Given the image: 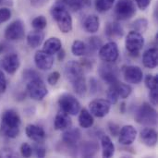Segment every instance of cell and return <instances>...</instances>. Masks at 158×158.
<instances>
[{
  "label": "cell",
  "instance_id": "obj_53",
  "mask_svg": "<svg viewBox=\"0 0 158 158\" xmlns=\"http://www.w3.org/2000/svg\"><path fill=\"white\" fill-rule=\"evenodd\" d=\"M1 2H2V0H0V3H1Z\"/></svg>",
  "mask_w": 158,
  "mask_h": 158
},
{
  "label": "cell",
  "instance_id": "obj_34",
  "mask_svg": "<svg viewBox=\"0 0 158 158\" xmlns=\"http://www.w3.org/2000/svg\"><path fill=\"white\" fill-rule=\"evenodd\" d=\"M47 25V19L44 16L41 15V16H37L36 18H34L31 21V26L33 27L34 30H38V31H43L44 29L46 28Z\"/></svg>",
  "mask_w": 158,
  "mask_h": 158
},
{
  "label": "cell",
  "instance_id": "obj_40",
  "mask_svg": "<svg viewBox=\"0 0 158 158\" xmlns=\"http://www.w3.org/2000/svg\"><path fill=\"white\" fill-rule=\"evenodd\" d=\"M32 150H34V154L37 157H44L46 155L45 147L40 143H36V144L33 145Z\"/></svg>",
  "mask_w": 158,
  "mask_h": 158
},
{
  "label": "cell",
  "instance_id": "obj_1",
  "mask_svg": "<svg viewBox=\"0 0 158 158\" xmlns=\"http://www.w3.org/2000/svg\"><path fill=\"white\" fill-rule=\"evenodd\" d=\"M21 118L19 113L13 109L6 110L1 118L0 132L3 136L15 139L19 136L20 131Z\"/></svg>",
  "mask_w": 158,
  "mask_h": 158
},
{
  "label": "cell",
  "instance_id": "obj_18",
  "mask_svg": "<svg viewBox=\"0 0 158 158\" xmlns=\"http://www.w3.org/2000/svg\"><path fill=\"white\" fill-rule=\"evenodd\" d=\"M81 138V132L79 129H67L62 134V142L69 147H76Z\"/></svg>",
  "mask_w": 158,
  "mask_h": 158
},
{
  "label": "cell",
  "instance_id": "obj_42",
  "mask_svg": "<svg viewBox=\"0 0 158 158\" xmlns=\"http://www.w3.org/2000/svg\"><path fill=\"white\" fill-rule=\"evenodd\" d=\"M0 157H18V154L11 148L4 147L0 149Z\"/></svg>",
  "mask_w": 158,
  "mask_h": 158
},
{
  "label": "cell",
  "instance_id": "obj_17",
  "mask_svg": "<svg viewBox=\"0 0 158 158\" xmlns=\"http://www.w3.org/2000/svg\"><path fill=\"white\" fill-rule=\"evenodd\" d=\"M25 133L27 137L33 141L34 143H43L46 138V133L44 130L37 125L34 124H29L25 128Z\"/></svg>",
  "mask_w": 158,
  "mask_h": 158
},
{
  "label": "cell",
  "instance_id": "obj_24",
  "mask_svg": "<svg viewBox=\"0 0 158 158\" xmlns=\"http://www.w3.org/2000/svg\"><path fill=\"white\" fill-rule=\"evenodd\" d=\"M44 39V33L43 31L34 30L27 35V44L31 48H37L40 46Z\"/></svg>",
  "mask_w": 158,
  "mask_h": 158
},
{
  "label": "cell",
  "instance_id": "obj_28",
  "mask_svg": "<svg viewBox=\"0 0 158 158\" xmlns=\"http://www.w3.org/2000/svg\"><path fill=\"white\" fill-rule=\"evenodd\" d=\"M80 115H79V124L81 128L83 129H89L93 127L94 123V119L93 115L90 113L89 110L83 108L80 110Z\"/></svg>",
  "mask_w": 158,
  "mask_h": 158
},
{
  "label": "cell",
  "instance_id": "obj_44",
  "mask_svg": "<svg viewBox=\"0 0 158 158\" xmlns=\"http://www.w3.org/2000/svg\"><path fill=\"white\" fill-rule=\"evenodd\" d=\"M60 78V74L58 71H54L52 72L51 74H49L48 78H47V82L50 84V85H56L58 81Z\"/></svg>",
  "mask_w": 158,
  "mask_h": 158
},
{
  "label": "cell",
  "instance_id": "obj_11",
  "mask_svg": "<svg viewBox=\"0 0 158 158\" xmlns=\"http://www.w3.org/2000/svg\"><path fill=\"white\" fill-rule=\"evenodd\" d=\"M65 75L67 80L73 84L74 82L83 79V68L81 63L71 60L67 63L65 67Z\"/></svg>",
  "mask_w": 158,
  "mask_h": 158
},
{
  "label": "cell",
  "instance_id": "obj_29",
  "mask_svg": "<svg viewBox=\"0 0 158 158\" xmlns=\"http://www.w3.org/2000/svg\"><path fill=\"white\" fill-rule=\"evenodd\" d=\"M111 85H113V87L116 89V91L118 94V97H120L122 99L128 98L132 93L131 87L127 83H123V82H120L118 81L117 82H115Z\"/></svg>",
  "mask_w": 158,
  "mask_h": 158
},
{
  "label": "cell",
  "instance_id": "obj_21",
  "mask_svg": "<svg viewBox=\"0 0 158 158\" xmlns=\"http://www.w3.org/2000/svg\"><path fill=\"white\" fill-rule=\"evenodd\" d=\"M143 66L147 69H156L158 64V52L156 47L146 50L143 56Z\"/></svg>",
  "mask_w": 158,
  "mask_h": 158
},
{
  "label": "cell",
  "instance_id": "obj_30",
  "mask_svg": "<svg viewBox=\"0 0 158 158\" xmlns=\"http://www.w3.org/2000/svg\"><path fill=\"white\" fill-rule=\"evenodd\" d=\"M81 156L83 157H92L98 151V145L94 142H85L81 146Z\"/></svg>",
  "mask_w": 158,
  "mask_h": 158
},
{
  "label": "cell",
  "instance_id": "obj_5",
  "mask_svg": "<svg viewBox=\"0 0 158 158\" xmlns=\"http://www.w3.org/2000/svg\"><path fill=\"white\" fill-rule=\"evenodd\" d=\"M27 92L30 97L36 101L43 100L48 94L46 85L40 77L27 81Z\"/></svg>",
  "mask_w": 158,
  "mask_h": 158
},
{
  "label": "cell",
  "instance_id": "obj_46",
  "mask_svg": "<svg viewBox=\"0 0 158 158\" xmlns=\"http://www.w3.org/2000/svg\"><path fill=\"white\" fill-rule=\"evenodd\" d=\"M152 0H135L137 6L141 9V10H145L151 4Z\"/></svg>",
  "mask_w": 158,
  "mask_h": 158
},
{
  "label": "cell",
  "instance_id": "obj_27",
  "mask_svg": "<svg viewBox=\"0 0 158 158\" xmlns=\"http://www.w3.org/2000/svg\"><path fill=\"white\" fill-rule=\"evenodd\" d=\"M101 146H102V156L103 157L110 158L115 154V145L112 143L111 139L104 135L101 138Z\"/></svg>",
  "mask_w": 158,
  "mask_h": 158
},
{
  "label": "cell",
  "instance_id": "obj_7",
  "mask_svg": "<svg viewBox=\"0 0 158 158\" xmlns=\"http://www.w3.org/2000/svg\"><path fill=\"white\" fill-rule=\"evenodd\" d=\"M136 14V6L132 0H118L115 6V16L119 20H127Z\"/></svg>",
  "mask_w": 158,
  "mask_h": 158
},
{
  "label": "cell",
  "instance_id": "obj_35",
  "mask_svg": "<svg viewBox=\"0 0 158 158\" xmlns=\"http://www.w3.org/2000/svg\"><path fill=\"white\" fill-rule=\"evenodd\" d=\"M103 45V43L101 41V39L99 37L96 36H93L91 38H89L88 43L86 44L87 46V50L89 49L92 52H96L100 49V47Z\"/></svg>",
  "mask_w": 158,
  "mask_h": 158
},
{
  "label": "cell",
  "instance_id": "obj_31",
  "mask_svg": "<svg viewBox=\"0 0 158 158\" xmlns=\"http://www.w3.org/2000/svg\"><path fill=\"white\" fill-rule=\"evenodd\" d=\"M71 53L75 56H82L87 53V46L86 44L82 41L76 40L73 42L71 45Z\"/></svg>",
  "mask_w": 158,
  "mask_h": 158
},
{
  "label": "cell",
  "instance_id": "obj_9",
  "mask_svg": "<svg viewBox=\"0 0 158 158\" xmlns=\"http://www.w3.org/2000/svg\"><path fill=\"white\" fill-rule=\"evenodd\" d=\"M25 35V27L20 19L11 22L5 30V38L8 41H19Z\"/></svg>",
  "mask_w": 158,
  "mask_h": 158
},
{
  "label": "cell",
  "instance_id": "obj_36",
  "mask_svg": "<svg viewBox=\"0 0 158 158\" xmlns=\"http://www.w3.org/2000/svg\"><path fill=\"white\" fill-rule=\"evenodd\" d=\"M71 85H72V88H73L74 92L77 94H79L81 96L85 94V93L87 91V84H86V81H85L84 78L78 81H76V82H74Z\"/></svg>",
  "mask_w": 158,
  "mask_h": 158
},
{
  "label": "cell",
  "instance_id": "obj_49",
  "mask_svg": "<svg viewBox=\"0 0 158 158\" xmlns=\"http://www.w3.org/2000/svg\"><path fill=\"white\" fill-rule=\"evenodd\" d=\"M30 2H31V5L33 7L39 8V7H42V6H45L49 2V0H30Z\"/></svg>",
  "mask_w": 158,
  "mask_h": 158
},
{
  "label": "cell",
  "instance_id": "obj_4",
  "mask_svg": "<svg viewBox=\"0 0 158 158\" xmlns=\"http://www.w3.org/2000/svg\"><path fill=\"white\" fill-rule=\"evenodd\" d=\"M125 46L130 55L138 56L144 46V38L143 34L135 31H130L126 36Z\"/></svg>",
  "mask_w": 158,
  "mask_h": 158
},
{
  "label": "cell",
  "instance_id": "obj_10",
  "mask_svg": "<svg viewBox=\"0 0 158 158\" xmlns=\"http://www.w3.org/2000/svg\"><path fill=\"white\" fill-rule=\"evenodd\" d=\"M98 73L99 76L102 78V80H104L109 85L118 81V68L115 65H113V63L104 62L102 65H100L98 69Z\"/></svg>",
  "mask_w": 158,
  "mask_h": 158
},
{
  "label": "cell",
  "instance_id": "obj_13",
  "mask_svg": "<svg viewBox=\"0 0 158 158\" xmlns=\"http://www.w3.org/2000/svg\"><path fill=\"white\" fill-rule=\"evenodd\" d=\"M126 82L131 84H139L143 79V72L138 66H126L122 69Z\"/></svg>",
  "mask_w": 158,
  "mask_h": 158
},
{
  "label": "cell",
  "instance_id": "obj_26",
  "mask_svg": "<svg viewBox=\"0 0 158 158\" xmlns=\"http://www.w3.org/2000/svg\"><path fill=\"white\" fill-rule=\"evenodd\" d=\"M62 48V43L57 37H51L47 39L44 44L43 50L47 52L48 54L55 55Z\"/></svg>",
  "mask_w": 158,
  "mask_h": 158
},
{
  "label": "cell",
  "instance_id": "obj_51",
  "mask_svg": "<svg viewBox=\"0 0 158 158\" xmlns=\"http://www.w3.org/2000/svg\"><path fill=\"white\" fill-rule=\"evenodd\" d=\"M124 108H125V103H122L121 104V108H120V111L122 113H124Z\"/></svg>",
  "mask_w": 158,
  "mask_h": 158
},
{
  "label": "cell",
  "instance_id": "obj_14",
  "mask_svg": "<svg viewBox=\"0 0 158 158\" xmlns=\"http://www.w3.org/2000/svg\"><path fill=\"white\" fill-rule=\"evenodd\" d=\"M34 63L40 70H49L54 65L53 55L44 50H39L34 55Z\"/></svg>",
  "mask_w": 158,
  "mask_h": 158
},
{
  "label": "cell",
  "instance_id": "obj_41",
  "mask_svg": "<svg viewBox=\"0 0 158 158\" xmlns=\"http://www.w3.org/2000/svg\"><path fill=\"white\" fill-rule=\"evenodd\" d=\"M11 10L7 7H1L0 8V24L6 22L11 18Z\"/></svg>",
  "mask_w": 158,
  "mask_h": 158
},
{
  "label": "cell",
  "instance_id": "obj_12",
  "mask_svg": "<svg viewBox=\"0 0 158 158\" xmlns=\"http://www.w3.org/2000/svg\"><path fill=\"white\" fill-rule=\"evenodd\" d=\"M111 108V104L106 99H95L89 104L90 113L96 118L106 117Z\"/></svg>",
  "mask_w": 158,
  "mask_h": 158
},
{
  "label": "cell",
  "instance_id": "obj_3",
  "mask_svg": "<svg viewBox=\"0 0 158 158\" xmlns=\"http://www.w3.org/2000/svg\"><path fill=\"white\" fill-rule=\"evenodd\" d=\"M135 120L137 123L144 126H156L157 124L156 110L148 103H143L136 111Z\"/></svg>",
  "mask_w": 158,
  "mask_h": 158
},
{
  "label": "cell",
  "instance_id": "obj_8",
  "mask_svg": "<svg viewBox=\"0 0 158 158\" xmlns=\"http://www.w3.org/2000/svg\"><path fill=\"white\" fill-rule=\"evenodd\" d=\"M99 51V57L104 62L114 63L117 61L119 56V50L117 43L115 42H108L106 44H103Z\"/></svg>",
  "mask_w": 158,
  "mask_h": 158
},
{
  "label": "cell",
  "instance_id": "obj_50",
  "mask_svg": "<svg viewBox=\"0 0 158 158\" xmlns=\"http://www.w3.org/2000/svg\"><path fill=\"white\" fill-rule=\"evenodd\" d=\"M56 54H57V58H58L59 61H62V60L65 58V56H66V53H65V51H64L62 48H61Z\"/></svg>",
  "mask_w": 158,
  "mask_h": 158
},
{
  "label": "cell",
  "instance_id": "obj_19",
  "mask_svg": "<svg viewBox=\"0 0 158 158\" xmlns=\"http://www.w3.org/2000/svg\"><path fill=\"white\" fill-rule=\"evenodd\" d=\"M140 138L142 143L148 147H154L157 143V132L152 128H145L142 130Z\"/></svg>",
  "mask_w": 158,
  "mask_h": 158
},
{
  "label": "cell",
  "instance_id": "obj_20",
  "mask_svg": "<svg viewBox=\"0 0 158 158\" xmlns=\"http://www.w3.org/2000/svg\"><path fill=\"white\" fill-rule=\"evenodd\" d=\"M72 125L71 118L69 114L65 113L61 110L58 112L54 120V127L56 131H66L67 129L70 128Z\"/></svg>",
  "mask_w": 158,
  "mask_h": 158
},
{
  "label": "cell",
  "instance_id": "obj_2",
  "mask_svg": "<svg viewBox=\"0 0 158 158\" xmlns=\"http://www.w3.org/2000/svg\"><path fill=\"white\" fill-rule=\"evenodd\" d=\"M50 13L52 18L55 19L58 29L63 33H69L72 31L73 21L68 8L58 3H56L51 7Z\"/></svg>",
  "mask_w": 158,
  "mask_h": 158
},
{
  "label": "cell",
  "instance_id": "obj_43",
  "mask_svg": "<svg viewBox=\"0 0 158 158\" xmlns=\"http://www.w3.org/2000/svg\"><path fill=\"white\" fill-rule=\"evenodd\" d=\"M39 75L36 71H34L33 69H26L24 72H23V78L25 81H29L31 80H33L35 78H38Z\"/></svg>",
  "mask_w": 158,
  "mask_h": 158
},
{
  "label": "cell",
  "instance_id": "obj_22",
  "mask_svg": "<svg viewBox=\"0 0 158 158\" xmlns=\"http://www.w3.org/2000/svg\"><path fill=\"white\" fill-rule=\"evenodd\" d=\"M106 36L108 39H119L124 35V30L122 26L116 21L108 22L105 28Z\"/></svg>",
  "mask_w": 158,
  "mask_h": 158
},
{
  "label": "cell",
  "instance_id": "obj_23",
  "mask_svg": "<svg viewBox=\"0 0 158 158\" xmlns=\"http://www.w3.org/2000/svg\"><path fill=\"white\" fill-rule=\"evenodd\" d=\"M91 0H57L56 3L72 11H79L91 6Z\"/></svg>",
  "mask_w": 158,
  "mask_h": 158
},
{
  "label": "cell",
  "instance_id": "obj_33",
  "mask_svg": "<svg viewBox=\"0 0 158 158\" xmlns=\"http://www.w3.org/2000/svg\"><path fill=\"white\" fill-rule=\"evenodd\" d=\"M133 31H138L140 33H143L144 31H146L147 28H148V20L144 18H140L137 19L131 25Z\"/></svg>",
  "mask_w": 158,
  "mask_h": 158
},
{
  "label": "cell",
  "instance_id": "obj_48",
  "mask_svg": "<svg viewBox=\"0 0 158 158\" xmlns=\"http://www.w3.org/2000/svg\"><path fill=\"white\" fill-rule=\"evenodd\" d=\"M6 90V79L4 73L0 70V94L5 93Z\"/></svg>",
  "mask_w": 158,
  "mask_h": 158
},
{
  "label": "cell",
  "instance_id": "obj_39",
  "mask_svg": "<svg viewBox=\"0 0 158 158\" xmlns=\"http://www.w3.org/2000/svg\"><path fill=\"white\" fill-rule=\"evenodd\" d=\"M32 153H33L32 147L29 143H23L21 144V146H20V155L23 157H31Z\"/></svg>",
  "mask_w": 158,
  "mask_h": 158
},
{
  "label": "cell",
  "instance_id": "obj_6",
  "mask_svg": "<svg viewBox=\"0 0 158 158\" xmlns=\"http://www.w3.org/2000/svg\"><path fill=\"white\" fill-rule=\"evenodd\" d=\"M58 106L62 111L69 116H76L81 110V104L78 99L70 94H64L58 98Z\"/></svg>",
  "mask_w": 158,
  "mask_h": 158
},
{
  "label": "cell",
  "instance_id": "obj_16",
  "mask_svg": "<svg viewBox=\"0 0 158 158\" xmlns=\"http://www.w3.org/2000/svg\"><path fill=\"white\" fill-rule=\"evenodd\" d=\"M20 67V58L18 54L6 55L2 59V68L8 74H15Z\"/></svg>",
  "mask_w": 158,
  "mask_h": 158
},
{
  "label": "cell",
  "instance_id": "obj_15",
  "mask_svg": "<svg viewBox=\"0 0 158 158\" xmlns=\"http://www.w3.org/2000/svg\"><path fill=\"white\" fill-rule=\"evenodd\" d=\"M137 138V131L132 125H125L119 130L118 142L120 144L128 146L134 143Z\"/></svg>",
  "mask_w": 158,
  "mask_h": 158
},
{
  "label": "cell",
  "instance_id": "obj_38",
  "mask_svg": "<svg viewBox=\"0 0 158 158\" xmlns=\"http://www.w3.org/2000/svg\"><path fill=\"white\" fill-rule=\"evenodd\" d=\"M106 97H107V101L111 104V105H116L118 103V94L116 91V89L113 87V85H110L109 89L107 90V93H106Z\"/></svg>",
  "mask_w": 158,
  "mask_h": 158
},
{
  "label": "cell",
  "instance_id": "obj_25",
  "mask_svg": "<svg viewBox=\"0 0 158 158\" xmlns=\"http://www.w3.org/2000/svg\"><path fill=\"white\" fill-rule=\"evenodd\" d=\"M84 29L87 32L90 33H95L98 31L100 28V19L99 17L96 15H89L86 17V19L83 21Z\"/></svg>",
  "mask_w": 158,
  "mask_h": 158
},
{
  "label": "cell",
  "instance_id": "obj_32",
  "mask_svg": "<svg viewBox=\"0 0 158 158\" xmlns=\"http://www.w3.org/2000/svg\"><path fill=\"white\" fill-rule=\"evenodd\" d=\"M116 0H95V8L97 11L104 13L110 10Z\"/></svg>",
  "mask_w": 158,
  "mask_h": 158
},
{
  "label": "cell",
  "instance_id": "obj_47",
  "mask_svg": "<svg viewBox=\"0 0 158 158\" xmlns=\"http://www.w3.org/2000/svg\"><path fill=\"white\" fill-rule=\"evenodd\" d=\"M108 128H109V131L110 133L113 135V136H118V133H119V126L116 123H113V122H110L108 124Z\"/></svg>",
  "mask_w": 158,
  "mask_h": 158
},
{
  "label": "cell",
  "instance_id": "obj_37",
  "mask_svg": "<svg viewBox=\"0 0 158 158\" xmlns=\"http://www.w3.org/2000/svg\"><path fill=\"white\" fill-rule=\"evenodd\" d=\"M145 86L149 91L158 89V77L154 75H147L144 79Z\"/></svg>",
  "mask_w": 158,
  "mask_h": 158
},
{
  "label": "cell",
  "instance_id": "obj_45",
  "mask_svg": "<svg viewBox=\"0 0 158 158\" xmlns=\"http://www.w3.org/2000/svg\"><path fill=\"white\" fill-rule=\"evenodd\" d=\"M149 98H150V102L152 103L153 106H156L157 105L158 89L149 91Z\"/></svg>",
  "mask_w": 158,
  "mask_h": 158
},
{
  "label": "cell",
  "instance_id": "obj_52",
  "mask_svg": "<svg viewBox=\"0 0 158 158\" xmlns=\"http://www.w3.org/2000/svg\"><path fill=\"white\" fill-rule=\"evenodd\" d=\"M2 50H3V46H2V47H1V46H0V53H1V52H2Z\"/></svg>",
  "mask_w": 158,
  "mask_h": 158
}]
</instances>
